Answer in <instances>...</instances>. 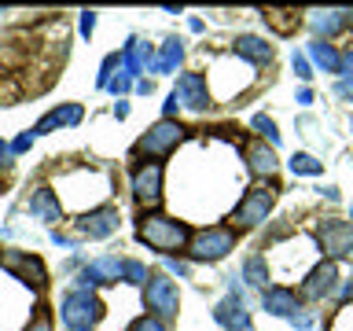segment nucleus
<instances>
[{"label":"nucleus","instance_id":"obj_29","mask_svg":"<svg viewBox=\"0 0 353 331\" xmlns=\"http://www.w3.org/2000/svg\"><path fill=\"white\" fill-rule=\"evenodd\" d=\"M148 269H143L140 261H125V269H121V280H129V283H148Z\"/></svg>","mask_w":353,"mask_h":331},{"label":"nucleus","instance_id":"obj_3","mask_svg":"<svg viewBox=\"0 0 353 331\" xmlns=\"http://www.w3.org/2000/svg\"><path fill=\"white\" fill-rule=\"evenodd\" d=\"M184 126L181 121H173V118H162V121H154V126L143 132V137L137 140V148H132V154H148V159H162V154H170L176 151L184 143Z\"/></svg>","mask_w":353,"mask_h":331},{"label":"nucleus","instance_id":"obj_38","mask_svg":"<svg viewBox=\"0 0 353 331\" xmlns=\"http://www.w3.org/2000/svg\"><path fill=\"white\" fill-rule=\"evenodd\" d=\"M107 88H110L114 96H121V92H129V88H132V81H129V77H114V81H110Z\"/></svg>","mask_w":353,"mask_h":331},{"label":"nucleus","instance_id":"obj_4","mask_svg":"<svg viewBox=\"0 0 353 331\" xmlns=\"http://www.w3.org/2000/svg\"><path fill=\"white\" fill-rule=\"evenodd\" d=\"M276 203V188L272 184H254L243 192V199L236 206H232V221H236L239 228H254L261 225L265 217H269V210Z\"/></svg>","mask_w":353,"mask_h":331},{"label":"nucleus","instance_id":"obj_6","mask_svg":"<svg viewBox=\"0 0 353 331\" xmlns=\"http://www.w3.org/2000/svg\"><path fill=\"white\" fill-rule=\"evenodd\" d=\"M261 309L272 317H287L294 328H313V313L302 309V298H298L291 287H265L261 291Z\"/></svg>","mask_w":353,"mask_h":331},{"label":"nucleus","instance_id":"obj_44","mask_svg":"<svg viewBox=\"0 0 353 331\" xmlns=\"http://www.w3.org/2000/svg\"><path fill=\"white\" fill-rule=\"evenodd\" d=\"M114 118H129V103H121V99H118V103H114Z\"/></svg>","mask_w":353,"mask_h":331},{"label":"nucleus","instance_id":"obj_18","mask_svg":"<svg viewBox=\"0 0 353 331\" xmlns=\"http://www.w3.org/2000/svg\"><path fill=\"white\" fill-rule=\"evenodd\" d=\"M30 214L44 221V225H55V221H63V206H59V195L52 192V188H37V192L30 195Z\"/></svg>","mask_w":353,"mask_h":331},{"label":"nucleus","instance_id":"obj_19","mask_svg":"<svg viewBox=\"0 0 353 331\" xmlns=\"http://www.w3.org/2000/svg\"><path fill=\"white\" fill-rule=\"evenodd\" d=\"M232 55L247 59L250 66H265L272 59V44H265L261 37H254V33H243V37H236V44H232Z\"/></svg>","mask_w":353,"mask_h":331},{"label":"nucleus","instance_id":"obj_15","mask_svg":"<svg viewBox=\"0 0 353 331\" xmlns=\"http://www.w3.org/2000/svg\"><path fill=\"white\" fill-rule=\"evenodd\" d=\"M121 225V214H118V206H99L92 210V214H85L81 221H77V232L88 239H107V236H114Z\"/></svg>","mask_w":353,"mask_h":331},{"label":"nucleus","instance_id":"obj_2","mask_svg":"<svg viewBox=\"0 0 353 331\" xmlns=\"http://www.w3.org/2000/svg\"><path fill=\"white\" fill-rule=\"evenodd\" d=\"M103 317V302L92 294V291H85V287H74V291H66L63 294V302H59V320L70 331H92V324Z\"/></svg>","mask_w":353,"mask_h":331},{"label":"nucleus","instance_id":"obj_28","mask_svg":"<svg viewBox=\"0 0 353 331\" xmlns=\"http://www.w3.org/2000/svg\"><path fill=\"white\" fill-rule=\"evenodd\" d=\"M121 66V55L118 52H110L107 59H103V66H99V88H107L110 81H114V70Z\"/></svg>","mask_w":353,"mask_h":331},{"label":"nucleus","instance_id":"obj_23","mask_svg":"<svg viewBox=\"0 0 353 331\" xmlns=\"http://www.w3.org/2000/svg\"><path fill=\"white\" fill-rule=\"evenodd\" d=\"M309 59H313L324 74H342V55L335 52V44H327V41H309Z\"/></svg>","mask_w":353,"mask_h":331},{"label":"nucleus","instance_id":"obj_47","mask_svg":"<svg viewBox=\"0 0 353 331\" xmlns=\"http://www.w3.org/2000/svg\"><path fill=\"white\" fill-rule=\"evenodd\" d=\"M350 129H353V118H350Z\"/></svg>","mask_w":353,"mask_h":331},{"label":"nucleus","instance_id":"obj_42","mask_svg":"<svg viewBox=\"0 0 353 331\" xmlns=\"http://www.w3.org/2000/svg\"><path fill=\"white\" fill-rule=\"evenodd\" d=\"M176 107H181V103H176V96L170 92V99H165V118H173V114H176Z\"/></svg>","mask_w":353,"mask_h":331},{"label":"nucleus","instance_id":"obj_34","mask_svg":"<svg viewBox=\"0 0 353 331\" xmlns=\"http://www.w3.org/2000/svg\"><path fill=\"white\" fill-rule=\"evenodd\" d=\"M92 30H96V11H81V33L92 37Z\"/></svg>","mask_w":353,"mask_h":331},{"label":"nucleus","instance_id":"obj_13","mask_svg":"<svg viewBox=\"0 0 353 331\" xmlns=\"http://www.w3.org/2000/svg\"><path fill=\"white\" fill-rule=\"evenodd\" d=\"M176 103L195 110V114H203L210 107V88H206V77L203 74H181L176 77V88H173Z\"/></svg>","mask_w":353,"mask_h":331},{"label":"nucleus","instance_id":"obj_41","mask_svg":"<svg viewBox=\"0 0 353 331\" xmlns=\"http://www.w3.org/2000/svg\"><path fill=\"white\" fill-rule=\"evenodd\" d=\"M22 331H52V320H48V317H37V320H30Z\"/></svg>","mask_w":353,"mask_h":331},{"label":"nucleus","instance_id":"obj_36","mask_svg":"<svg viewBox=\"0 0 353 331\" xmlns=\"http://www.w3.org/2000/svg\"><path fill=\"white\" fill-rule=\"evenodd\" d=\"M335 92H339V99H353V77H342L335 85Z\"/></svg>","mask_w":353,"mask_h":331},{"label":"nucleus","instance_id":"obj_43","mask_svg":"<svg viewBox=\"0 0 353 331\" xmlns=\"http://www.w3.org/2000/svg\"><path fill=\"white\" fill-rule=\"evenodd\" d=\"M342 305H353V280L342 287Z\"/></svg>","mask_w":353,"mask_h":331},{"label":"nucleus","instance_id":"obj_5","mask_svg":"<svg viewBox=\"0 0 353 331\" xmlns=\"http://www.w3.org/2000/svg\"><path fill=\"white\" fill-rule=\"evenodd\" d=\"M228 250H236V232L225 228V225H214V228L195 232L192 243H188L192 261H221Z\"/></svg>","mask_w":353,"mask_h":331},{"label":"nucleus","instance_id":"obj_17","mask_svg":"<svg viewBox=\"0 0 353 331\" xmlns=\"http://www.w3.org/2000/svg\"><path fill=\"white\" fill-rule=\"evenodd\" d=\"M77 121H81V103H63V107L48 110V114L33 126V137H44V132H52V129H70Z\"/></svg>","mask_w":353,"mask_h":331},{"label":"nucleus","instance_id":"obj_12","mask_svg":"<svg viewBox=\"0 0 353 331\" xmlns=\"http://www.w3.org/2000/svg\"><path fill=\"white\" fill-rule=\"evenodd\" d=\"M335 287H339V265L335 261H316L313 269L305 272V280H302V298L320 302V298H327Z\"/></svg>","mask_w":353,"mask_h":331},{"label":"nucleus","instance_id":"obj_30","mask_svg":"<svg viewBox=\"0 0 353 331\" xmlns=\"http://www.w3.org/2000/svg\"><path fill=\"white\" fill-rule=\"evenodd\" d=\"M129 331H165V324L159 317H140V320H132Z\"/></svg>","mask_w":353,"mask_h":331},{"label":"nucleus","instance_id":"obj_10","mask_svg":"<svg viewBox=\"0 0 353 331\" xmlns=\"http://www.w3.org/2000/svg\"><path fill=\"white\" fill-rule=\"evenodd\" d=\"M214 320L225 331H250V313H247V305H243V291L236 287V280L228 283V298H221V302H217Z\"/></svg>","mask_w":353,"mask_h":331},{"label":"nucleus","instance_id":"obj_9","mask_svg":"<svg viewBox=\"0 0 353 331\" xmlns=\"http://www.w3.org/2000/svg\"><path fill=\"white\" fill-rule=\"evenodd\" d=\"M316 243L327 258H350L353 254V225L339 217H324L316 225Z\"/></svg>","mask_w":353,"mask_h":331},{"label":"nucleus","instance_id":"obj_22","mask_svg":"<svg viewBox=\"0 0 353 331\" xmlns=\"http://www.w3.org/2000/svg\"><path fill=\"white\" fill-rule=\"evenodd\" d=\"M313 30H316V41H327L350 22V11H313Z\"/></svg>","mask_w":353,"mask_h":331},{"label":"nucleus","instance_id":"obj_27","mask_svg":"<svg viewBox=\"0 0 353 331\" xmlns=\"http://www.w3.org/2000/svg\"><path fill=\"white\" fill-rule=\"evenodd\" d=\"M250 126L258 129L265 140H269V148H276V143H280V129H276V121H272L269 114H254V121H250Z\"/></svg>","mask_w":353,"mask_h":331},{"label":"nucleus","instance_id":"obj_46","mask_svg":"<svg viewBox=\"0 0 353 331\" xmlns=\"http://www.w3.org/2000/svg\"><path fill=\"white\" fill-rule=\"evenodd\" d=\"M350 26H353V11H350Z\"/></svg>","mask_w":353,"mask_h":331},{"label":"nucleus","instance_id":"obj_21","mask_svg":"<svg viewBox=\"0 0 353 331\" xmlns=\"http://www.w3.org/2000/svg\"><path fill=\"white\" fill-rule=\"evenodd\" d=\"M181 59H184V44H181V37H170L159 52H154L151 70H154V74H173L176 66H181Z\"/></svg>","mask_w":353,"mask_h":331},{"label":"nucleus","instance_id":"obj_45","mask_svg":"<svg viewBox=\"0 0 353 331\" xmlns=\"http://www.w3.org/2000/svg\"><path fill=\"white\" fill-rule=\"evenodd\" d=\"M151 88H154L151 81H137V92H140V96H151Z\"/></svg>","mask_w":353,"mask_h":331},{"label":"nucleus","instance_id":"obj_7","mask_svg":"<svg viewBox=\"0 0 353 331\" xmlns=\"http://www.w3.org/2000/svg\"><path fill=\"white\" fill-rule=\"evenodd\" d=\"M162 162H140L137 170H132V199H137V206H143V214L154 210L162 203Z\"/></svg>","mask_w":353,"mask_h":331},{"label":"nucleus","instance_id":"obj_25","mask_svg":"<svg viewBox=\"0 0 353 331\" xmlns=\"http://www.w3.org/2000/svg\"><path fill=\"white\" fill-rule=\"evenodd\" d=\"M287 166H291L294 177H320V173H324V162L313 159V154H305V151H294Z\"/></svg>","mask_w":353,"mask_h":331},{"label":"nucleus","instance_id":"obj_1","mask_svg":"<svg viewBox=\"0 0 353 331\" xmlns=\"http://www.w3.org/2000/svg\"><path fill=\"white\" fill-rule=\"evenodd\" d=\"M137 239L148 243L151 250L173 258V250H184L192 243V232H188L184 221L165 217V214H140L137 217Z\"/></svg>","mask_w":353,"mask_h":331},{"label":"nucleus","instance_id":"obj_26","mask_svg":"<svg viewBox=\"0 0 353 331\" xmlns=\"http://www.w3.org/2000/svg\"><path fill=\"white\" fill-rule=\"evenodd\" d=\"M265 19H269V26H276L280 33L298 30V11H280V8H272V11H265Z\"/></svg>","mask_w":353,"mask_h":331},{"label":"nucleus","instance_id":"obj_24","mask_svg":"<svg viewBox=\"0 0 353 331\" xmlns=\"http://www.w3.org/2000/svg\"><path fill=\"white\" fill-rule=\"evenodd\" d=\"M243 280L265 291V280H269V261H265V254H250V258L243 261Z\"/></svg>","mask_w":353,"mask_h":331},{"label":"nucleus","instance_id":"obj_20","mask_svg":"<svg viewBox=\"0 0 353 331\" xmlns=\"http://www.w3.org/2000/svg\"><path fill=\"white\" fill-rule=\"evenodd\" d=\"M276 151L272 148H265V140H250L247 143V170L254 177H272L276 173Z\"/></svg>","mask_w":353,"mask_h":331},{"label":"nucleus","instance_id":"obj_35","mask_svg":"<svg viewBox=\"0 0 353 331\" xmlns=\"http://www.w3.org/2000/svg\"><path fill=\"white\" fill-rule=\"evenodd\" d=\"M11 159H15V151H11V143L0 140V170H11Z\"/></svg>","mask_w":353,"mask_h":331},{"label":"nucleus","instance_id":"obj_11","mask_svg":"<svg viewBox=\"0 0 353 331\" xmlns=\"http://www.w3.org/2000/svg\"><path fill=\"white\" fill-rule=\"evenodd\" d=\"M121 269H125V261L114 258V254H103V258L88 261L81 272H77V287H85V291H92V287H103V283H114L121 280Z\"/></svg>","mask_w":353,"mask_h":331},{"label":"nucleus","instance_id":"obj_37","mask_svg":"<svg viewBox=\"0 0 353 331\" xmlns=\"http://www.w3.org/2000/svg\"><path fill=\"white\" fill-rule=\"evenodd\" d=\"M11 99H19V88L11 81H4V85H0V103H11Z\"/></svg>","mask_w":353,"mask_h":331},{"label":"nucleus","instance_id":"obj_8","mask_svg":"<svg viewBox=\"0 0 353 331\" xmlns=\"http://www.w3.org/2000/svg\"><path fill=\"white\" fill-rule=\"evenodd\" d=\"M143 305L151 309V317H173L176 305H181V294H176V283L162 272H151L148 283H143Z\"/></svg>","mask_w":353,"mask_h":331},{"label":"nucleus","instance_id":"obj_14","mask_svg":"<svg viewBox=\"0 0 353 331\" xmlns=\"http://www.w3.org/2000/svg\"><path fill=\"white\" fill-rule=\"evenodd\" d=\"M0 261H4V269L15 276V280H22V283H37V287H44L48 283V272H44V265L33 258V254H22V250H4L0 254Z\"/></svg>","mask_w":353,"mask_h":331},{"label":"nucleus","instance_id":"obj_32","mask_svg":"<svg viewBox=\"0 0 353 331\" xmlns=\"http://www.w3.org/2000/svg\"><path fill=\"white\" fill-rule=\"evenodd\" d=\"M291 66H294V77H302V81H309V77H313V74H309V59H305V55H291Z\"/></svg>","mask_w":353,"mask_h":331},{"label":"nucleus","instance_id":"obj_16","mask_svg":"<svg viewBox=\"0 0 353 331\" xmlns=\"http://www.w3.org/2000/svg\"><path fill=\"white\" fill-rule=\"evenodd\" d=\"M154 63V48L148 41H137L132 37L125 44V52H121V77H129V81H140V74L148 70Z\"/></svg>","mask_w":353,"mask_h":331},{"label":"nucleus","instance_id":"obj_39","mask_svg":"<svg viewBox=\"0 0 353 331\" xmlns=\"http://www.w3.org/2000/svg\"><path fill=\"white\" fill-rule=\"evenodd\" d=\"M165 269L176 272V276H188V261H181V258H165Z\"/></svg>","mask_w":353,"mask_h":331},{"label":"nucleus","instance_id":"obj_31","mask_svg":"<svg viewBox=\"0 0 353 331\" xmlns=\"http://www.w3.org/2000/svg\"><path fill=\"white\" fill-rule=\"evenodd\" d=\"M33 140H37V137H33V129H26V132H19V137H15V143H11V151H15V154H22V151H30V148H33Z\"/></svg>","mask_w":353,"mask_h":331},{"label":"nucleus","instance_id":"obj_40","mask_svg":"<svg viewBox=\"0 0 353 331\" xmlns=\"http://www.w3.org/2000/svg\"><path fill=\"white\" fill-rule=\"evenodd\" d=\"M342 77H353V44L342 52Z\"/></svg>","mask_w":353,"mask_h":331},{"label":"nucleus","instance_id":"obj_33","mask_svg":"<svg viewBox=\"0 0 353 331\" xmlns=\"http://www.w3.org/2000/svg\"><path fill=\"white\" fill-rule=\"evenodd\" d=\"M52 243H55V247H63V250H74V247H77V243H74L70 236H63L59 228H52Z\"/></svg>","mask_w":353,"mask_h":331}]
</instances>
